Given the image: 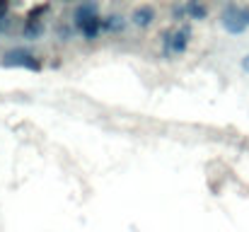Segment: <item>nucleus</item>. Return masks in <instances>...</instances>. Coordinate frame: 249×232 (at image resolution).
<instances>
[{
  "instance_id": "39448f33",
  "label": "nucleus",
  "mask_w": 249,
  "mask_h": 232,
  "mask_svg": "<svg viewBox=\"0 0 249 232\" xmlns=\"http://www.w3.org/2000/svg\"><path fill=\"white\" fill-rule=\"evenodd\" d=\"M245 68H247V71H249V56H247V61H245Z\"/></svg>"
},
{
  "instance_id": "f03ea898",
  "label": "nucleus",
  "mask_w": 249,
  "mask_h": 232,
  "mask_svg": "<svg viewBox=\"0 0 249 232\" xmlns=\"http://www.w3.org/2000/svg\"><path fill=\"white\" fill-rule=\"evenodd\" d=\"M34 56L32 54H24V51H10L2 63L5 66H27V68H39V61H32Z\"/></svg>"
},
{
  "instance_id": "7ed1b4c3",
  "label": "nucleus",
  "mask_w": 249,
  "mask_h": 232,
  "mask_svg": "<svg viewBox=\"0 0 249 232\" xmlns=\"http://www.w3.org/2000/svg\"><path fill=\"white\" fill-rule=\"evenodd\" d=\"M153 17H155V12H153L150 5H143V7H138V10L133 12V22H136L138 27H148V24L153 22Z\"/></svg>"
},
{
  "instance_id": "f257e3e1",
  "label": "nucleus",
  "mask_w": 249,
  "mask_h": 232,
  "mask_svg": "<svg viewBox=\"0 0 249 232\" xmlns=\"http://www.w3.org/2000/svg\"><path fill=\"white\" fill-rule=\"evenodd\" d=\"M94 12H97V7H94V5H83V7H78V12H75L78 27L83 29L85 36H94V34H97V29L102 27V19H99Z\"/></svg>"
},
{
  "instance_id": "20e7f679",
  "label": "nucleus",
  "mask_w": 249,
  "mask_h": 232,
  "mask_svg": "<svg viewBox=\"0 0 249 232\" xmlns=\"http://www.w3.org/2000/svg\"><path fill=\"white\" fill-rule=\"evenodd\" d=\"M186 39H189V29H179V32L174 34L172 49H174V51H184V46H186Z\"/></svg>"
}]
</instances>
